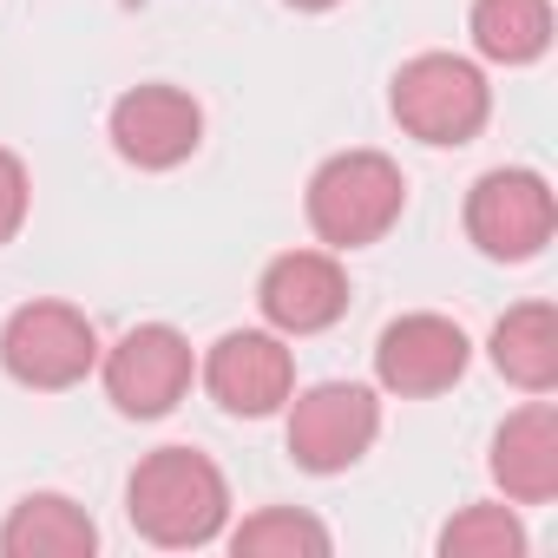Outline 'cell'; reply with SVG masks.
<instances>
[{
  "label": "cell",
  "instance_id": "277c9868",
  "mask_svg": "<svg viewBox=\"0 0 558 558\" xmlns=\"http://www.w3.org/2000/svg\"><path fill=\"white\" fill-rule=\"evenodd\" d=\"M93 362H99V336L73 303H27L0 329V368L21 388H40V395L80 388Z\"/></svg>",
  "mask_w": 558,
  "mask_h": 558
},
{
  "label": "cell",
  "instance_id": "9a60e30c",
  "mask_svg": "<svg viewBox=\"0 0 558 558\" xmlns=\"http://www.w3.org/2000/svg\"><path fill=\"white\" fill-rule=\"evenodd\" d=\"M473 47L499 66H532L551 47V0H473Z\"/></svg>",
  "mask_w": 558,
  "mask_h": 558
},
{
  "label": "cell",
  "instance_id": "4fadbf2b",
  "mask_svg": "<svg viewBox=\"0 0 558 558\" xmlns=\"http://www.w3.org/2000/svg\"><path fill=\"white\" fill-rule=\"evenodd\" d=\"M93 545H99V525L66 493H27L8 512V525H0V551L8 558H86Z\"/></svg>",
  "mask_w": 558,
  "mask_h": 558
},
{
  "label": "cell",
  "instance_id": "e0dca14e",
  "mask_svg": "<svg viewBox=\"0 0 558 558\" xmlns=\"http://www.w3.org/2000/svg\"><path fill=\"white\" fill-rule=\"evenodd\" d=\"M447 558H519L525 551V525L512 519V506H466L447 519L440 532Z\"/></svg>",
  "mask_w": 558,
  "mask_h": 558
},
{
  "label": "cell",
  "instance_id": "7c38bea8",
  "mask_svg": "<svg viewBox=\"0 0 558 558\" xmlns=\"http://www.w3.org/2000/svg\"><path fill=\"white\" fill-rule=\"evenodd\" d=\"M493 480L519 506H545L558 493V408L551 401L506 414V427L493 434Z\"/></svg>",
  "mask_w": 558,
  "mask_h": 558
},
{
  "label": "cell",
  "instance_id": "9c48e42d",
  "mask_svg": "<svg viewBox=\"0 0 558 558\" xmlns=\"http://www.w3.org/2000/svg\"><path fill=\"white\" fill-rule=\"evenodd\" d=\"M256 303L276 336H316V329L342 323V310H349V269L329 250H290L263 269Z\"/></svg>",
  "mask_w": 558,
  "mask_h": 558
},
{
  "label": "cell",
  "instance_id": "2e32d148",
  "mask_svg": "<svg viewBox=\"0 0 558 558\" xmlns=\"http://www.w3.org/2000/svg\"><path fill=\"white\" fill-rule=\"evenodd\" d=\"M236 558H323L329 551V525L296 512V506H263L230 532Z\"/></svg>",
  "mask_w": 558,
  "mask_h": 558
},
{
  "label": "cell",
  "instance_id": "52a82bcc",
  "mask_svg": "<svg viewBox=\"0 0 558 558\" xmlns=\"http://www.w3.org/2000/svg\"><path fill=\"white\" fill-rule=\"evenodd\" d=\"M191 375H197V355L171 323H138L119 336V349H106V395L125 421L171 414L184 401Z\"/></svg>",
  "mask_w": 558,
  "mask_h": 558
},
{
  "label": "cell",
  "instance_id": "5bb4252c",
  "mask_svg": "<svg viewBox=\"0 0 558 558\" xmlns=\"http://www.w3.org/2000/svg\"><path fill=\"white\" fill-rule=\"evenodd\" d=\"M493 368L525 388V395H545L558 381V310L551 303H519L499 316L493 329Z\"/></svg>",
  "mask_w": 558,
  "mask_h": 558
},
{
  "label": "cell",
  "instance_id": "30bf717a",
  "mask_svg": "<svg viewBox=\"0 0 558 558\" xmlns=\"http://www.w3.org/2000/svg\"><path fill=\"white\" fill-rule=\"evenodd\" d=\"M204 138V112L191 93L178 86H132L112 106V151L138 171H171L197 151Z\"/></svg>",
  "mask_w": 558,
  "mask_h": 558
},
{
  "label": "cell",
  "instance_id": "ba28073f",
  "mask_svg": "<svg viewBox=\"0 0 558 558\" xmlns=\"http://www.w3.org/2000/svg\"><path fill=\"white\" fill-rule=\"evenodd\" d=\"M204 388L223 414H276L296 395V355L283 349V336L269 329H230L210 355H204Z\"/></svg>",
  "mask_w": 558,
  "mask_h": 558
},
{
  "label": "cell",
  "instance_id": "7a4b0ae2",
  "mask_svg": "<svg viewBox=\"0 0 558 558\" xmlns=\"http://www.w3.org/2000/svg\"><path fill=\"white\" fill-rule=\"evenodd\" d=\"M408 210V178L381 151H336L310 178V223L329 250H362L381 243Z\"/></svg>",
  "mask_w": 558,
  "mask_h": 558
},
{
  "label": "cell",
  "instance_id": "8fae6325",
  "mask_svg": "<svg viewBox=\"0 0 558 558\" xmlns=\"http://www.w3.org/2000/svg\"><path fill=\"white\" fill-rule=\"evenodd\" d=\"M466 329L460 323H447V316H401V323H388L381 329V342H375V375H381V388L388 395H440V388H453L460 375H466Z\"/></svg>",
  "mask_w": 558,
  "mask_h": 558
},
{
  "label": "cell",
  "instance_id": "ac0fdd59",
  "mask_svg": "<svg viewBox=\"0 0 558 558\" xmlns=\"http://www.w3.org/2000/svg\"><path fill=\"white\" fill-rule=\"evenodd\" d=\"M27 197H34L27 165H21L14 151H0V243H14V236H21V223H27Z\"/></svg>",
  "mask_w": 558,
  "mask_h": 558
},
{
  "label": "cell",
  "instance_id": "8992f818",
  "mask_svg": "<svg viewBox=\"0 0 558 558\" xmlns=\"http://www.w3.org/2000/svg\"><path fill=\"white\" fill-rule=\"evenodd\" d=\"M551 223H558V204H551V184L538 171H486L473 191H466V236L480 243V256L493 263H525L551 243Z\"/></svg>",
  "mask_w": 558,
  "mask_h": 558
},
{
  "label": "cell",
  "instance_id": "5b68a950",
  "mask_svg": "<svg viewBox=\"0 0 558 558\" xmlns=\"http://www.w3.org/2000/svg\"><path fill=\"white\" fill-rule=\"evenodd\" d=\"M381 434V401L362 381H316L290 408V460L303 473H342L355 466Z\"/></svg>",
  "mask_w": 558,
  "mask_h": 558
},
{
  "label": "cell",
  "instance_id": "6da1fadb",
  "mask_svg": "<svg viewBox=\"0 0 558 558\" xmlns=\"http://www.w3.org/2000/svg\"><path fill=\"white\" fill-rule=\"evenodd\" d=\"M125 512L151 545H210L230 519V486L197 447H158L132 466Z\"/></svg>",
  "mask_w": 558,
  "mask_h": 558
},
{
  "label": "cell",
  "instance_id": "3957f363",
  "mask_svg": "<svg viewBox=\"0 0 558 558\" xmlns=\"http://www.w3.org/2000/svg\"><path fill=\"white\" fill-rule=\"evenodd\" d=\"M395 119L408 138L421 145H466L486 112H493V86L473 60L460 53H414L401 73H395Z\"/></svg>",
  "mask_w": 558,
  "mask_h": 558
},
{
  "label": "cell",
  "instance_id": "d6986e66",
  "mask_svg": "<svg viewBox=\"0 0 558 558\" xmlns=\"http://www.w3.org/2000/svg\"><path fill=\"white\" fill-rule=\"evenodd\" d=\"M290 8H303V14H323V8H336V0H290Z\"/></svg>",
  "mask_w": 558,
  "mask_h": 558
}]
</instances>
